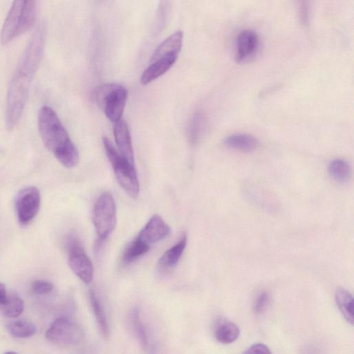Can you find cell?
<instances>
[{
	"instance_id": "obj_1",
	"label": "cell",
	"mask_w": 354,
	"mask_h": 354,
	"mask_svg": "<svg viewBox=\"0 0 354 354\" xmlns=\"http://www.w3.org/2000/svg\"><path fill=\"white\" fill-rule=\"evenodd\" d=\"M45 29L39 26L27 45L10 83L6 109L8 128L19 122L25 108L30 86L38 69L45 47Z\"/></svg>"
},
{
	"instance_id": "obj_2",
	"label": "cell",
	"mask_w": 354,
	"mask_h": 354,
	"mask_svg": "<svg viewBox=\"0 0 354 354\" xmlns=\"http://www.w3.org/2000/svg\"><path fill=\"white\" fill-rule=\"evenodd\" d=\"M38 129L42 140L58 161L67 168L75 167L79 154L56 113L49 106L43 107L38 113Z\"/></svg>"
},
{
	"instance_id": "obj_3",
	"label": "cell",
	"mask_w": 354,
	"mask_h": 354,
	"mask_svg": "<svg viewBox=\"0 0 354 354\" xmlns=\"http://www.w3.org/2000/svg\"><path fill=\"white\" fill-rule=\"evenodd\" d=\"M36 2L16 0L11 7L1 32V43L8 44L34 25L36 19Z\"/></svg>"
},
{
	"instance_id": "obj_4",
	"label": "cell",
	"mask_w": 354,
	"mask_h": 354,
	"mask_svg": "<svg viewBox=\"0 0 354 354\" xmlns=\"http://www.w3.org/2000/svg\"><path fill=\"white\" fill-rule=\"evenodd\" d=\"M103 142L119 185L130 197L137 198L140 192V183L134 165L119 154L109 139L104 137Z\"/></svg>"
},
{
	"instance_id": "obj_5",
	"label": "cell",
	"mask_w": 354,
	"mask_h": 354,
	"mask_svg": "<svg viewBox=\"0 0 354 354\" xmlns=\"http://www.w3.org/2000/svg\"><path fill=\"white\" fill-rule=\"evenodd\" d=\"M128 96V91L123 86L111 83L97 87L93 93V99L107 118L115 123L123 119Z\"/></svg>"
},
{
	"instance_id": "obj_6",
	"label": "cell",
	"mask_w": 354,
	"mask_h": 354,
	"mask_svg": "<svg viewBox=\"0 0 354 354\" xmlns=\"http://www.w3.org/2000/svg\"><path fill=\"white\" fill-rule=\"evenodd\" d=\"M68 253V264L71 271L85 284H91L94 279V266L86 255L79 237L73 233L65 239Z\"/></svg>"
},
{
	"instance_id": "obj_7",
	"label": "cell",
	"mask_w": 354,
	"mask_h": 354,
	"mask_svg": "<svg viewBox=\"0 0 354 354\" xmlns=\"http://www.w3.org/2000/svg\"><path fill=\"white\" fill-rule=\"evenodd\" d=\"M93 222L99 239L106 241L115 231L117 224V204L110 192H105L98 199L93 214Z\"/></svg>"
},
{
	"instance_id": "obj_8",
	"label": "cell",
	"mask_w": 354,
	"mask_h": 354,
	"mask_svg": "<svg viewBox=\"0 0 354 354\" xmlns=\"http://www.w3.org/2000/svg\"><path fill=\"white\" fill-rule=\"evenodd\" d=\"M83 336L81 327L75 322L66 318L56 320L46 333V337L50 342L68 345L78 344Z\"/></svg>"
},
{
	"instance_id": "obj_9",
	"label": "cell",
	"mask_w": 354,
	"mask_h": 354,
	"mask_svg": "<svg viewBox=\"0 0 354 354\" xmlns=\"http://www.w3.org/2000/svg\"><path fill=\"white\" fill-rule=\"evenodd\" d=\"M41 204L40 191L34 187L21 190L16 200V210L21 224H29L37 215Z\"/></svg>"
},
{
	"instance_id": "obj_10",
	"label": "cell",
	"mask_w": 354,
	"mask_h": 354,
	"mask_svg": "<svg viewBox=\"0 0 354 354\" xmlns=\"http://www.w3.org/2000/svg\"><path fill=\"white\" fill-rule=\"evenodd\" d=\"M171 232L170 227L158 215L151 217L136 237L142 243L150 246L167 237Z\"/></svg>"
},
{
	"instance_id": "obj_11",
	"label": "cell",
	"mask_w": 354,
	"mask_h": 354,
	"mask_svg": "<svg viewBox=\"0 0 354 354\" xmlns=\"http://www.w3.org/2000/svg\"><path fill=\"white\" fill-rule=\"evenodd\" d=\"M187 245V235L185 233L178 242L167 249L161 257L157 263L158 272L167 274L172 271L184 254Z\"/></svg>"
},
{
	"instance_id": "obj_12",
	"label": "cell",
	"mask_w": 354,
	"mask_h": 354,
	"mask_svg": "<svg viewBox=\"0 0 354 354\" xmlns=\"http://www.w3.org/2000/svg\"><path fill=\"white\" fill-rule=\"evenodd\" d=\"M114 135L119 154L134 165V154L128 125L124 119L114 123Z\"/></svg>"
},
{
	"instance_id": "obj_13",
	"label": "cell",
	"mask_w": 354,
	"mask_h": 354,
	"mask_svg": "<svg viewBox=\"0 0 354 354\" xmlns=\"http://www.w3.org/2000/svg\"><path fill=\"white\" fill-rule=\"evenodd\" d=\"M259 43V36L255 32L246 30L240 32L237 38L236 60L241 62L253 56L258 49Z\"/></svg>"
},
{
	"instance_id": "obj_14",
	"label": "cell",
	"mask_w": 354,
	"mask_h": 354,
	"mask_svg": "<svg viewBox=\"0 0 354 354\" xmlns=\"http://www.w3.org/2000/svg\"><path fill=\"white\" fill-rule=\"evenodd\" d=\"M178 55L170 54L152 62L141 77L142 84L146 85L165 74L176 62Z\"/></svg>"
},
{
	"instance_id": "obj_15",
	"label": "cell",
	"mask_w": 354,
	"mask_h": 354,
	"mask_svg": "<svg viewBox=\"0 0 354 354\" xmlns=\"http://www.w3.org/2000/svg\"><path fill=\"white\" fill-rule=\"evenodd\" d=\"M184 33L178 31L164 40L156 49L152 57V62L170 54H177L181 51Z\"/></svg>"
},
{
	"instance_id": "obj_16",
	"label": "cell",
	"mask_w": 354,
	"mask_h": 354,
	"mask_svg": "<svg viewBox=\"0 0 354 354\" xmlns=\"http://www.w3.org/2000/svg\"><path fill=\"white\" fill-rule=\"evenodd\" d=\"M225 145L233 150L242 152H251L258 146L257 139L247 134H234L225 139Z\"/></svg>"
},
{
	"instance_id": "obj_17",
	"label": "cell",
	"mask_w": 354,
	"mask_h": 354,
	"mask_svg": "<svg viewBox=\"0 0 354 354\" xmlns=\"http://www.w3.org/2000/svg\"><path fill=\"white\" fill-rule=\"evenodd\" d=\"M214 334L220 343L231 344L239 338L240 329L234 322L225 320L217 323Z\"/></svg>"
},
{
	"instance_id": "obj_18",
	"label": "cell",
	"mask_w": 354,
	"mask_h": 354,
	"mask_svg": "<svg viewBox=\"0 0 354 354\" xmlns=\"http://www.w3.org/2000/svg\"><path fill=\"white\" fill-rule=\"evenodd\" d=\"M336 305L345 320L351 324H353V298L346 290H337L335 294Z\"/></svg>"
},
{
	"instance_id": "obj_19",
	"label": "cell",
	"mask_w": 354,
	"mask_h": 354,
	"mask_svg": "<svg viewBox=\"0 0 354 354\" xmlns=\"http://www.w3.org/2000/svg\"><path fill=\"white\" fill-rule=\"evenodd\" d=\"M88 296H90L91 303L99 328L103 335L108 338L110 333V328L104 307L95 290H91Z\"/></svg>"
},
{
	"instance_id": "obj_20",
	"label": "cell",
	"mask_w": 354,
	"mask_h": 354,
	"mask_svg": "<svg viewBox=\"0 0 354 354\" xmlns=\"http://www.w3.org/2000/svg\"><path fill=\"white\" fill-rule=\"evenodd\" d=\"M329 172L332 178L341 184L348 182L351 175V169L349 163L339 158L331 162Z\"/></svg>"
},
{
	"instance_id": "obj_21",
	"label": "cell",
	"mask_w": 354,
	"mask_h": 354,
	"mask_svg": "<svg viewBox=\"0 0 354 354\" xmlns=\"http://www.w3.org/2000/svg\"><path fill=\"white\" fill-rule=\"evenodd\" d=\"M8 332L14 338H27L33 336L37 331L36 325L28 320H16L7 326Z\"/></svg>"
},
{
	"instance_id": "obj_22",
	"label": "cell",
	"mask_w": 354,
	"mask_h": 354,
	"mask_svg": "<svg viewBox=\"0 0 354 354\" xmlns=\"http://www.w3.org/2000/svg\"><path fill=\"white\" fill-rule=\"evenodd\" d=\"M150 249V246L135 238L126 248L123 255V262L130 264L147 253Z\"/></svg>"
},
{
	"instance_id": "obj_23",
	"label": "cell",
	"mask_w": 354,
	"mask_h": 354,
	"mask_svg": "<svg viewBox=\"0 0 354 354\" xmlns=\"http://www.w3.org/2000/svg\"><path fill=\"white\" fill-rule=\"evenodd\" d=\"M25 309V303L18 296L8 297L6 303L1 305L3 314L10 318H16L21 316Z\"/></svg>"
},
{
	"instance_id": "obj_24",
	"label": "cell",
	"mask_w": 354,
	"mask_h": 354,
	"mask_svg": "<svg viewBox=\"0 0 354 354\" xmlns=\"http://www.w3.org/2000/svg\"><path fill=\"white\" fill-rule=\"evenodd\" d=\"M130 320L132 329L137 338L143 347H147L148 344V336L145 329L141 320L139 309H134L132 310Z\"/></svg>"
},
{
	"instance_id": "obj_25",
	"label": "cell",
	"mask_w": 354,
	"mask_h": 354,
	"mask_svg": "<svg viewBox=\"0 0 354 354\" xmlns=\"http://www.w3.org/2000/svg\"><path fill=\"white\" fill-rule=\"evenodd\" d=\"M206 119L201 113H196L190 126V138L192 142L196 143L200 138L205 128Z\"/></svg>"
},
{
	"instance_id": "obj_26",
	"label": "cell",
	"mask_w": 354,
	"mask_h": 354,
	"mask_svg": "<svg viewBox=\"0 0 354 354\" xmlns=\"http://www.w3.org/2000/svg\"><path fill=\"white\" fill-rule=\"evenodd\" d=\"M270 303V295L267 292H262L256 298L254 304V312L255 314H261L267 309Z\"/></svg>"
},
{
	"instance_id": "obj_27",
	"label": "cell",
	"mask_w": 354,
	"mask_h": 354,
	"mask_svg": "<svg viewBox=\"0 0 354 354\" xmlns=\"http://www.w3.org/2000/svg\"><path fill=\"white\" fill-rule=\"evenodd\" d=\"M54 290V285L46 281H37L32 284L33 292L38 295L47 294L51 292Z\"/></svg>"
},
{
	"instance_id": "obj_28",
	"label": "cell",
	"mask_w": 354,
	"mask_h": 354,
	"mask_svg": "<svg viewBox=\"0 0 354 354\" xmlns=\"http://www.w3.org/2000/svg\"><path fill=\"white\" fill-rule=\"evenodd\" d=\"M242 354H272L270 349L262 343L252 344Z\"/></svg>"
},
{
	"instance_id": "obj_29",
	"label": "cell",
	"mask_w": 354,
	"mask_h": 354,
	"mask_svg": "<svg viewBox=\"0 0 354 354\" xmlns=\"http://www.w3.org/2000/svg\"><path fill=\"white\" fill-rule=\"evenodd\" d=\"M299 17L304 25H307L309 21V8L307 2H301L299 6Z\"/></svg>"
},
{
	"instance_id": "obj_30",
	"label": "cell",
	"mask_w": 354,
	"mask_h": 354,
	"mask_svg": "<svg viewBox=\"0 0 354 354\" xmlns=\"http://www.w3.org/2000/svg\"><path fill=\"white\" fill-rule=\"evenodd\" d=\"M8 298L6 287L0 283V305L5 304Z\"/></svg>"
},
{
	"instance_id": "obj_31",
	"label": "cell",
	"mask_w": 354,
	"mask_h": 354,
	"mask_svg": "<svg viewBox=\"0 0 354 354\" xmlns=\"http://www.w3.org/2000/svg\"><path fill=\"white\" fill-rule=\"evenodd\" d=\"M5 354H18V353L14 351H9V352L5 353Z\"/></svg>"
}]
</instances>
